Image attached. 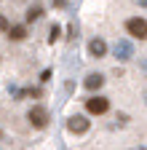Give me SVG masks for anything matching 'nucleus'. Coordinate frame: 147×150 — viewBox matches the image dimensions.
Returning <instances> with one entry per match:
<instances>
[{"mask_svg":"<svg viewBox=\"0 0 147 150\" xmlns=\"http://www.w3.org/2000/svg\"><path fill=\"white\" fill-rule=\"evenodd\" d=\"M27 121H30L32 129H46L48 121H51V115H48V110H46L43 105H32V107L27 110Z\"/></svg>","mask_w":147,"mask_h":150,"instance_id":"obj_1","label":"nucleus"},{"mask_svg":"<svg viewBox=\"0 0 147 150\" xmlns=\"http://www.w3.org/2000/svg\"><path fill=\"white\" fill-rule=\"evenodd\" d=\"M126 32L136 40H147V19H142V16L126 19Z\"/></svg>","mask_w":147,"mask_h":150,"instance_id":"obj_2","label":"nucleus"},{"mask_svg":"<svg viewBox=\"0 0 147 150\" xmlns=\"http://www.w3.org/2000/svg\"><path fill=\"white\" fill-rule=\"evenodd\" d=\"M113 56H115L118 62H131V59H134V43H131V40H115Z\"/></svg>","mask_w":147,"mask_h":150,"instance_id":"obj_3","label":"nucleus"},{"mask_svg":"<svg viewBox=\"0 0 147 150\" xmlns=\"http://www.w3.org/2000/svg\"><path fill=\"white\" fill-rule=\"evenodd\" d=\"M110 110V99L107 97H91V99H86V112L88 115H104V112Z\"/></svg>","mask_w":147,"mask_h":150,"instance_id":"obj_4","label":"nucleus"},{"mask_svg":"<svg viewBox=\"0 0 147 150\" xmlns=\"http://www.w3.org/2000/svg\"><path fill=\"white\" fill-rule=\"evenodd\" d=\"M91 129V121L86 118V115H70V121H67V131L70 134H86V131Z\"/></svg>","mask_w":147,"mask_h":150,"instance_id":"obj_5","label":"nucleus"},{"mask_svg":"<svg viewBox=\"0 0 147 150\" xmlns=\"http://www.w3.org/2000/svg\"><path fill=\"white\" fill-rule=\"evenodd\" d=\"M107 43H104V38H91L88 40V54L94 56V59H104L107 56Z\"/></svg>","mask_w":147,"mask_h":150,"instance_id":"obj_6","label":"nucleus"},{"mask_svg":"<svg viewBox=\"0 0 147 150\" xmlns=\"http://www.w3.org/2000/svg\"><path fill=\"white\" fill-rule=\"evenodd\" d=\"M83 86H86L88 91H99V88L104 86V75H102V72H91V75H86Z\"/></svg>","mask_w":147,"mask_h":150,"instance_id":"obj_7","label":"nucleus"},{"mask_svg":"<svg viewBox=\"0 0 147 150\" xmlns=\"http://www.w3.org/2000/svg\"><path fill=\"white\" fill-rule=\"evenodd\" d=\"M8 38H11V40H16V43L24 40V38H27V27H24V24H13V27H8Z\"/></svg>","mask_w":147,"mask_h":150,"instance_id":"obj_8","label":"nucleus"},{"mask_svg":"<svg viewBox=\"0 0 147 150\" xmlns=\"http://www.w3.org/2000/svg\"><path fill=\"white\" fill-rule=\"evenodd\" d=\"M40 16H43V6H32V8L27 11V16H24V22H27V24H32V22H38Z\"/></svg>","mask_w":147,"mask_h":150,"instance_id":"obj_9","label":"nucleus"},{"mask_svg":"<svg viewBox=\"0 0 147 150\" xmlns=\"http://www.w3.org/2000/svg\"><path fill=\"white\" fill-rule=\"evenodd\" d=\"M59 38H62V27H59V24H53V27H51V35H48V43H56Z\"/></svg>","mask_w":147,"mask_h":150,"instance_id":"obj_10","label":"nucleus"},{"mask_svg":"<svg viewBox=\"0 0 147 150\" xmlns=\"http://www.w3.org/2000/svg\"><path fill=\"white\" fill-rule=\"evenodd\" d=\"M139 70L147 75V56H142V59H139Z\"/></svg>","mask_w":147,"mask_h":150,"instance_id":"obj_11","label":"nucleus"},{"mask_svg":"<svg viewBox=\"0 0 147 150\" xmlns=\"http://www.w3.org/2000/svg\"><path fill=\"white\" fill-rule=\"evenodd\" d=\"M0 30H8V19L6 16H0Z\"/></svg>","mask_w":147,"mask_h":150,"instance_id":"obj_12","label":"nucleus"},{"mask_svg":"<svg viewBox=\"0 0 147 150\" xmlns=\"http://www.w3.org/2000/svg\"><path fill=\"white\" fill-rule=\"evenodd\" d=\"M134 3H136L139 8H147V0H134Z\"/></svg>","mask_w":147,"mask_h":150,"instance_id":"obj_13","label":"nucleus"},{"mask_svg":"<svg viewBox=\"0 0 147 150\" xmlns=\"http://www.w3.org/2000/svg\"><path fill=\"white\" fill-rule=\"evenodd\" d=\"M53 3H56V6H64V3H67V0H53Z\"/></svg>","mask_w":147,"mask_h":150,"instance_id":"obj_14","label":"nucleus"},{"mask_svg":"<svg viewBox=\"0 0 147 150\" xmlns=\"http://www.w3.org/2000/svg\"><path fill=\"white\" fill-rule=\"evenodd\" d=\"M144 105H147V94H144Z\"/></svg>","mask_w":147,"mask_h":150,"instance_id":"obj_15","label":"nucleus"}]
</instances>
